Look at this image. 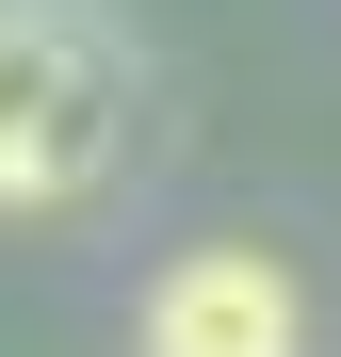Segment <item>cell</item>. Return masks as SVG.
<instances>
[{
    "instance_id": "1",
    "label": "cell",
    "mask_w": 341,
    "mask_h": 357,
    "mask_svg": "<svg viewBox=\"0 0 341 357\" xmlns=\"http://www.w3.org/2000/svg\"><path fill=\"white\" fill-rule=\"evenodd\" d=\"M146 49L114 0H0V211H82L130 162Z\"/></svg>"
},
{
    "instance_id": "2",
    "label": "cell",
    "mask_w": 341,
    "mask_h": 357,
    "mask_svg": "<svg viewBox=\"0 0 341 357\" xmlns=\"http://www.w3.org/2000/svg\"><path fill=\"white\" fill-rule=\"evenodd\" d=\"M130 357H309V292L276 244H179L130 309Z\"/></svg>"
}]
</instances>
